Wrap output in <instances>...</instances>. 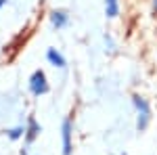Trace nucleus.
I'll return each mask as SVG.
<instances>
[{"label": "nucleus", "mask_w": 157, "mask_h": 155, "mask_svg": "<svg viewBox=\"0 0 157 155\" xmlns=\"http://www.w3.org/2000/svg\"><path fill=\"white\" fill-rule=\"evenodd\" d=\"M134 105H136V111H138V130H145L147 124H149V105L143 96H134Z\"/></svg>", "instance_id": "nucleus-2"}, {"label": "nucleus", "mask_w": 157, "mask_h": 155, "mask_svg": "<svg viewBox=\"0 0 157 155\" xmlns=\"http://www.w3.org/2000/svg\"><path fill=\"white\" fill-rule=\"evenodd\" d=\"M29 90L34 92L36 96L44 95L46 90H48V84H46V76L42 69H38V72L32 73V78H29Z\"/></svg>", "instance_id": "nucleus-1"}, {"label": "nucleus", "mask_w": 157, "mask_h": 155, "mask_svg": "<svg viewBox=\"0 0 157 155\" xmlns=\"http://www.w3.org/2000/svg\"><path fill=\"white\" fill-rule=\"evenodd\" d=\"M21 155H27V153H25V151H21Z\"/></svg>", "instance_id": "nucleus-9"}, {"label": "nucleus", "mask_w": 157, "mask_h": 155, "mask_svg": "<svg viewBox=\"0 0 157 155\" xmlns=\"http://www.w3.org/2000/svg\"><path fill=\"white\" fill-rule=\"evenodd\" d=\"M38 132H40L38 122L34 118H29V122H27V141H34V138L38 136Z\"/></svg>", "instance_id": "nucleus-6"}, {"label": "nucleus", "mask_w": 157, "mask_h": 155, "mask_svg": "<svg viewBox=\"0 0 157 155\" xmlns=\"http://www.w3.org/2000/svg\"><path fill=\"white\" fill-rule=\"evenodd\" d=\"M71 134H73V126L69 119H65L63 122V126H61V138H63V153L69 155L71 153Z\"/></svg>", "instance_id": "nucleus-3"}, {"label": "nucleus", "mask_w": 157, "mask_h": 155, "mask_svg": "<svg viewBox=\"0 0 157 155\" xmlns=\"http://www.w3.org/2000/svg\"><path fill=\"white\" fill-rule=\"evenodd\" d=\"M117 11H120L117 0H105V13H107V17H115Z\"/></svg>", "instance_id": "nucleus-7"}, {"label": "nucleus", "mask_w": 157, "mask_h": 155, "mask_svg": "<svg viewBox=\"0 0 157 155\" xmlns=\"http://www.w3.org/2000/svg\"><path fill=\"white\" fill-rule=\"evenodd\" d=\"M50 21H52L55 27H65L67 21H69V15L65 11H52L50 13Z\"/></svg>", "instance_id": "nucleus-4"}, {"label": "nucleus", "mask_w": 157, "mask_h": 155, "mask_svg": "<svg viewBox=\"0 0 157 155\" xmlns=\"http://www.w3.org/2000/svg\"><path fill=\"white\" fill-rule=\"evenodd\" d=\"M4 4H6V0H0V9H2V6H4Z\"/></svg>", "instance_id": "nucleus-8"}, {"label": "nucleus", "mask_w": 157, "mask_h": 155, "mask_svg": "<svg viewBox=\"0 0 157 155\" xmlns=\"http://www.w3.org/2000/svg\"><path fill=\"white\" fill-rule=\"evenodd\" d=\"M46 59H48L52 65H57V67H65V59H63V55H61V52H57L55 48H48Z\"/></svg>", "instance_id": "nucleus-5"}, {"label": "nucleus", "mask_w": 157, "mask_h": 155, "mask_svg": "<svg viewBox=\"0 0 157 155\" xmlns=\"http://www.w3.org/2000/svg\"><path fill=\"white\" fill-rule=\"evenodd\" d=\"M155 9H157V0H155Z\"/></svg>", "instance_id": "nucleus-10"}]
</instances>
